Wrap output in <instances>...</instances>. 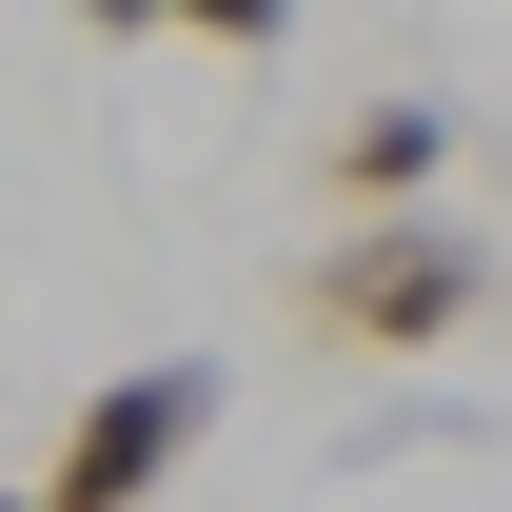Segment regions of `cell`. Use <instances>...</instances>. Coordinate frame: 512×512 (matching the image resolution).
<instances>
[{"label":"cell","mask_w":512,"mask_h":512,"mask_svg":"<svg viewBox=\"0 0 512 512\" xmlns=\"http://www.w3.org/2000/svg\"><path fill=\"white\" fill-rule=\"evenodd\" d=\"M0 512H40V473H20V493H0Z\"/></svg>","instance_id":"6"},{"label":"cell","mask_w":512,"mask_h":512,"mask_svg":"<svg viewBox=\"0 0 512 512\" xmlns=\"http://www.w3.org/2000/svg\"><path fill=\"white\" fill-rule=\"evenodd\" d=\"M197 40H217V60H276V40H296V0H178Z\"/></svg>","instance_id":"4"},{"label":"cell","mask_w":512,"mask_h":512,"mask_svg":"<svg viewBox=\"0 0 512 512\" xmlns=\"http://www.w3.org/2000/svg\"><path fill=\"white\" fill-rule=\"evenodd\" d=\"M473 296H493V256L414 197V217H335V256L296 276V335H335V355H434V335H473Z\"/></svg>","instance_id":"1"},{"label":"cell","mask_w":512,"mask_h":512,"mask_svg":"<svg viewBox=\"0 0 512 512\" xmlns=\"http://www.w3.org/2000/svg\"><path fill=\"white\" fill-rule=\"evenodd\" d=\"M434 178H453V119H434V99H355V119L316 138V197H335V217H414Z\"/></svg>","instance_id":"3"},{"label":"cell","mask_w":512,"mask_h":512,"mask_svg":"<svg viewBox=\"0 0 512 512\" xmlns=\"http://www.w3.org/2000/svg\"><path fill=\"white\" fill-rule=\"evenodd\" d=\"M197 434H217V355H138V375H99L60 414V453H40V512H158L197 473Z\"/></svg>","instance_id":"2"},{"label":"cell","mask_w":512,"mask_h":512,"mask_svg":"<svg viewBox=\"0 0 512 512\" xmlns=\"http://www.w3.org/2000/svg\"><path fill=\"white\" fill-rule=\"evenodd\" d=\"M158 20H178V0H79V40H158Z\"/></svg>","instance_id":"5"}]
</instances>
